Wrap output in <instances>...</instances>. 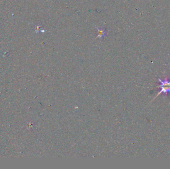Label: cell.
<instances>
[{
	"mask_svg": "<svg viewBox=\"0 0 170 169\" xmlns=\"http://www.w3.org/2000/svg\"><path fill=\"white\" fill-rule=\"evenodd\" d=\"M158 80L161 83L160 85L159 86V87L160 88V91L153 100L155 99V98L162 93L167 95L168 93H170V80H168L167 77H166L163 80L159 78Z\"/></svg>",
	"mask_w": 170,
	"mask_h": 169,
	"instance_id": "6da1fadb",
	"label": "cell"
},
{
	"mask_svg": "<svg viewBox=\"0 0 170 169\" xmlns=\"http://www.w3.org/2000/svg\"><path fill=\"white\" fill-rule=\"evenodd\" d=\"M97 30L98 31V34L97 36V38L105 37L106 36V28L97 27Z\"/></svg>",
	"mask_w": 170,
	"mask_h": 169,
	"instance_id": "7a4b0ae2",
	"label": "cell"
}]
</instances>
